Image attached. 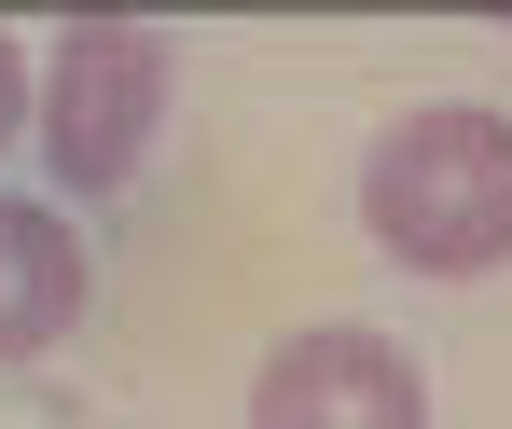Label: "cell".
<instances>
[{
	"label": "cell",
	"instance_id": "6da1fadb",
	"mask_svg": "<svg viewBox=\"0 0 512 429\" xmlns=\"http://www.w3.org/2000/svg\"><path fill=\"white\" fill-rule=\"evenodd\" d=\"M360 236L402 277H499L512 263V111L429 97L360 153Z\"/></svg>",
	"mask_w": 512,
	"mask_h": 429
},
{
	"label": "cell",
	"instance_id": "7a4b0ae2",
	"mask_svg": "<svg viewBox=\"0 0 512 429\" xmlns=\"http://www.w3.org/2000/svg\"><path fill=\"white\" fill-rule=\"evenodd\" d=\"M167 97H180V42L153 14H70L42 42V167H56V194H84V208L125 194L153 167Z\"/></svg>",
	"mask_w": 512,
	"mask_h": 429
},
{
	"label": "cell",
	"instance_id": "3957f363",
	"mask_svg": "<svg viewBox=\"0 0 512 429\" xmlns=\"http://www.w3.org/2000/svg\"><path fill=\"white\" fill-rule=\"evenodd\" d=\"M250 429H429V374L360 319L277 333L250 374Z\"/></svg>",
	"mask_w": 512,
	"mask_h": 429
},
{
	"label": "cell",
	"instance_id": "277c9868",
	"mask_svg": "<svg viewBox=\"0 0 512 429\" xmlns=\"http://www.w3.org/2000/svg\"><path fill=\"white\" fill-rule=\"evenodd\" d=\"M84 291H97V263L70 236V208L0 194V374H28V360H56L84 333Z\"/></svg>",
	"mask_w": 512,
	"mask_h": 429
},
{
	"label": "cell",
	"instance_id": "5b68a950",
	"mask_svg": "<svg viewBox=\"0 0 512 429\" xmlns=\"http://www.w3.org/2000/svg\"><path fill=\"white\" fill-rule=\"evenodd\" d=\"M14 125H42V56L0 28V139H14Z\"/></svg>",
	"mask_w": 512,
	"mask_h": 429
}]
</instances>
